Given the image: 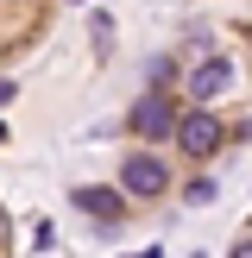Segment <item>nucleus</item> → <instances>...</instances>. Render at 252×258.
<instances>
[{"mask_svg": "<svg viewBox=\"0 0 252 258\" xmlns=\"http://www.w3.org/2000/svg\"><path fill=\"white\" fill-rule=\"evenodd\" d=\"M170 139H176L183 158H214V151L227 145V126L214 120L208 107H183V113H176V126H170Z\"/></svg>", "mask_w": 252, "mask_h": 258, "instance_id": "f257e3e1", "label": "nucleus"}, {"mask_svg": "<svg viewBox=\"0 0 252 258\" xmlns=\"http://www.w3.org/2000/svg\"><path fill=\"white\" fill-rule=\"evenodd\" d=\"M164 189H170V164L151 158V151H126V164H120V196L126 202H151V196H164Z\"/></svg>", "mask_w": 252, "mask_h": 258, "instance_id": "f03ea898", "label": "nucleus"}, {"mask_svg": "<svg viewBox=\"0 0 252 258\" xmlns=\"http://www.w3.org/2000/svg\"><path fill=\"white\" fill-rule=\"evenodd\" d=\"M176 126V107H170V95H145L133 107V133H145V139H164Z\"/></svg>", "mask_w": 252, "mask_h": 258, "instance_id": "7ed1b4c3", "label": "nucleus"}, {"mask_svg": "<svg viewBox=\"0 0 252 258\" xmlns=\"http://www.w3.org/2000/svg\"><path fill=\"white\" fill-rule=\"evenodd\" d=\"M227 82H233V63H227V57H202V63H196V76H189V101L202 107V101L221 95Z\"/></svg>", "mask_w": 252, "mask_h": 258, "instance_id": "20e7f679", "label": "nucleus"}, {"mask_svg": "<svg viewBox=\"0 0 252 258\" xmlns=\"http://www.w3.org/2000/svg\"><path fill=\"white\" fill-rule=\"evenodd\" d=\"M76 208L95 214V221H120V214H126V196H120V189H76Z\"/></svg>", "mask_w": 252, "mask_h": 258, "instance_id": "39448f33", "label": "nucleus"}, {"mask_svg": "<svg viewBox=\"0 0 252 258\" xmlns=\"http://www.w3.org/2000/svg\"><path fill=\"white\" fill-rule=\"evenodd\" d=\"M7 239H13V221H7V208H0V252H7Z\"/></svg>", "mask_w": 252, "mask_h": 258, "instance_id": "423d86ee", "label": "nucleus"}, {"mask_svg": "<svg viewBox=\"0 0 252 258\" xmlns=\"http://www.w3.org/2000/svg\"><path fill=\"white\" fill-rule=\"evenodd\" d=\"M133 258H158V252H133Z\"/></svg>", "mask_w": 252, "mask_h": 258, "instance_id": "0eeeda50", "label": "nucleus"}]
</instances>
